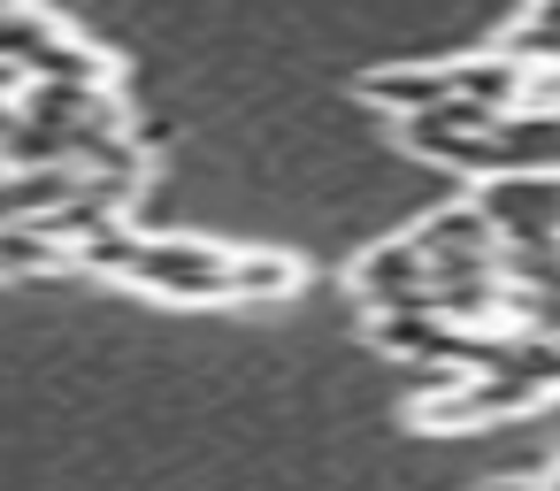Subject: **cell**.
<instances>
[{"instance_id": "4", "label": "cell", "mask_w": 560, "mask_h": 491, "mask_svg": "<svg viewBox=\"0 0 560 491\" xmlns=\"http://www.w3.org/2000/svg\"><path fill=\"white\" fill-rule=\"evenodd\" d=\"M62 269H78V254L47 223H0V284H32V277H62Z\"/></svg>"}, {"instance_id": "1", "label": "cell", "mask_w": 560, "mask_h": 491, "mask_svg": "<svg viewBox=\"0 0 560 491\" xmlns=\"http://www.w3.org/2000/svg\"><path fill=\"white\" fill-rule=\"evenodd\" d=\"M78 269L116 277V284L154 292V300H177V307H277L300 292V261H284V254H261V246L231 254L215 238H147L124 215L85 231Z\"/></svg>"}, {"instance_id": "2", "label": "cell", "mask_w": 560, "mask_h": 491, "mask_svg": "<svg viewBox=\"0 0 560 491\" xmlns=\"http://www.w3.org/2000/svg\"><path fill=\"white\" fill-rule=\"evenodd\" d=\"M361 101L384 108L392 124L407 116H445V108H483V116H514L529 101V70L506 62V55H483V62H392L376 78H361Z\"/></svg>"}, {"instance_id": "3", "label": "cell", "mask_w": 560, "mask_h": 491, "mask_svg": "<svg viewBox=\"0 0 560 491\" xmlns=\"http://www.w3.org/2000/svg\"><path fill=\"white\" fill-rule=\"evenodd\" d=\"M346 284H353L361 315H369V307H415V300H430V277H422L415 238H384V246H369V254L346 269Z\"/></svg>"}]
</instances>
